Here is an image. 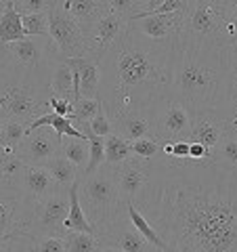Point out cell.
Masks as SVG:
<instances>
[{"mask_svg": "<svg viewBox=\"0 0 237 252\" xmlns=\"http://www.w3.org/2000/svg\"><path fill=\"white\" fill-rule=\"evenodd\" d=\"M114 177L122 202H134L149 181V166L145 162H139L137 158H132L120 166H114Z\"/></svg>", "mask_w": 237, "mask_h": 252, "instance_id": "e0dca14e", "label": "cell"}, {"mask_svg": "<svg viewBox=\"0 0 237 252\" xmlns=\"http://www.w3.org/2000/svg\"><path fill=\"white\" fill-rule=\"evenodd\" d=\"M112 120V128L118 137L128 143L145 137H153V114L149 112H132V114H107Z\"/></svg>", "mask_w": 237, "mask_h": 252, "instance_id": "ac0fdd59", "label": "cell"}, {"mask_svg": "<svg viewBox=\"0 0 237 252\" xmlns=\"http://www.w3.org/2000/svg\"><path fill=\"white\" fill-rule=\"evenodd\" d=\"M225 4H227V11L231 13V17L237 21V0H225Z\"/></svg>", "mask_w": 237, "mask_h": 252, "instance_id": "f6af8a7d", "label": "cell"}, {"mask_svg": "<svg viewBox=\"0 0 237 252\" xmlns=\"http://www.w3.org/2000/svg\"><path fill=\"white\" fill-rule=\"evenodd\" d=\"M153 139L160 145L185 141L191 130V114L175 99H166L153 112Z\"/></svg>", "mask_w": 237, "mask_h": 252, "instance_id": "8fae6325", "label": "cell"}, {"mask_svg": "<svg viewBox=\"0 0 237 252\" xmlns=\"http://www.w3.org/2000/svg\"><path fill=\"white\" fill-rule=\"evenodd\" d=\"M97 238L101 240V244H103L105 248H116L120 252H160L134 229V225L130 223L126 210L120 212L103 229H99Z\"/></svg>", "mask_w": 237, "mask_h": 252, "instance_id": "4fadbf2b", "label": "cell"}, {"mask_svg": "<svg viewBox=\"0 0 237 252\" xmlns=\"http://www.w3.org/2000/svg\"><path fill=\"white\" fill-rule=\"evenodd\" d=\"M178 36L233 51L237 49V21L227 11L225 0H189Z\"/></svg>", "mask_w": 237, "mask_h": 252, "instance_id": "5b68a950", "label": "cell"}, {"mask_svg": "<svg viewBox=\"0 0 237 252\" xmlns=\"http://www.w3.org/2000/svg\"><path fill=\"white\" fill-rule=\"evenodd\" d=\"M160 143L153 139V137H145V139H139V141H132L130 149H132V156L137 158L139 162H153L157 156H160Z\"/></svg>", "mask_w": 237, "mask_h": 252, "instance_id": "d590c367", "label": "cell"}, {"mask_svg": "<svg viewBox=\"0 0 237 252\" xmlns=\"http://www.w3.org/2000/svg\"><path fill=\"white\" fill-rule=\"evenodd\" d=\"M105 143V164L109 166H120V164L132 160V149H130V143L122 137H118L116 132H112L109 137L103 139Z\"/></svg>", "mask_w": 237, "mask_h": 252, "instance_id": "f1b7e54d", "label": "cell"}, {"mask_svg": "<svg viewBox=\"0 0 237 252\" xmlns=\"http://www.w3.org/2000/svg\"><path fill=\"white\" fill-rule=\"evenodd\" d=\"M86 139H89L90 156H89V164H86V168H84V172L80 175V179L92 175V172H97V170L105 164V143H103V139H101V137H94L92 132H89V135H86Z\"/></svg>", "mask_w": 237, "mask_h": 252, "instance_id": "836d02e7", "label": "cell"}, {"mask_svg": "<svg viewBox=\"0 0 237 252\" xmlns=\"http://www.w3.org/2000/svg\"><path fill=\"white\" fill-rule=\"evenodd\" d=\"M11 0H0V17H2V13L6 11V6H9Z\"/></svg>", "mask_w": 237, "mask_h": 252, "instance_id": "bcb514c9", "label": "cell"}, {"mask_svg": "<svg viewBox=\"0 0 237 252\" xmlns=\"http://www.w3.org/2000/svg\"><path fill=\"white\" fill-rule=\"evenodd\" d=\"M175 42L149 40L130 28L99 59V101L107 114H153L170 99Z\"/></svg>", "mask_w": 237, "mask_h": 252, "instance_id": "7a4b0ae2", "label": "cell"}, {"mask_svg": "<svg viewBox=\"0 0 237 252\" xmlns=\"http://www.w3.org/2000/svg\"><path fill=\"white\" fill-rule=\"evenodd\" d=\"M78 181L69 187V212H67V219H65V231H80V233H90V235H97L94 227L89 223L84 210H82V204H80V195H78Z\"/></svg>", "mask_w": 237, "mask_h": 252, "instance_id": "603a6c76", "label": "cell"}, {"mask_svg": "<svg viewBox=\"0 0 237 252\" xmlns=\"http://www.w3.org/2000/svg\"><path fill=\"white\" fill-rule=\"evenodd\" d=\"M231 124H229L218 112H195L191 114V130H189L187 141L200 143L214 152L218 141L229 132Z\"/></svg>", "mask_w": 237, "mask_h": 252, "instance_id": "2e32d148", "label": "cell"}, {"mask_svg": "<svg viewBox=\"0 0 237 252\" xmlns=\"http://www.w3.org/2000/svg\"><path fill=\"white\" fill-rule=\"evenodd\" d=\"M51 76L30 72L9 63L0 72V120H15L30 126L36 118L49 114Z\"/></svg>", "mask_w": 237, "mask_h": 252, "instance_id": "277c9868", "label": "cell"}, {"mask_svg": "<svg viewBox=\"0 0 237 252\" xmlns=\"http://www.w3.org/2000/svg\"><path fill=\"white\" fill-rule=\"evenodd\" d=\"M214 162L237 170V126H231L229 132H225V137L218 141V145L214 147Z\"/></svg>", "mask_w": 237, "mask_h": 252, "instance_id": "4316f807", "label": "cell"}, {"mask_svg": "<svg viewBox=\"0 0 237 252\" xmlns=\"http://www.w3.org/2000/svg\"><path fill=\"white\" fill-rule=\"evenodd\" d=\"M132 204L168 252H237V170L157 156Z\"/></svg>", "mask_w": 237, "mask_h": 252, "instance_id": "6da1fadb", "label": "cell"}, {"mask_svg": "<svg viewBox=\"0 0 237 252\" xmlns=\"http://www.w3.org/2000/svg\"><path fill=\"white\" fill-rule=\"evenodd\" d=\"M19 189L34 204L46 200L55 191H59L57 183L53 181V177L49 175V170H46L44 166H26V170H23V177H21Z\"/></svg>", "mask_w": 237, "mask_h": 252, "instance_id": "d6986e66", "label": "cell"}, {"mask_svg": "<svg viewBox=\"0 0 237 252\" xmlns=\"http://www.w3.org/2000/svg\"><path fill=\"white\" fill-rule=\"evenodd\" d=\"M126 215H128V219H130V223L134 225V229H137L143 238L151 244L153 248H157L160 252H168V246L164 244V240L160 238V235L155 233V229L151 225H149V220L141 215V212L137 210V206H134L132 202H126Z\"/></svg>", "mask_w": 237, "mask_h": 252, "instance_id": "83f0119b", "label": "cell"}, {"mask_svg": "<svg viewBox=\"0 0 237 252\" xmlns=\"http://www.w3.org/2000/svg\"><path fill=\"white\" fill-rule=\"evenodd\" d=\"M51 94L74 103V72L65 61H57L51 72Z\"/></svg>", "mask_w": 237, "mask_h": 252, "instance_id": "cb8c5ba5", "label": "cell"}, {"mask_svg": "<svg viewBox=\"0 0 237 252\" xmlns=\"http://www.w3.org/2000/svg\"><path fill=\"white\" fill-rule=\"evenodd\" d=\"M185 11L166 13V15H147L128 23L132 32H137L149 40H177L183 28Z\"/></svg>", "mask_w": 237, "mask_h": 252, "instance_id": "9a60e30c", "label": "cell"}, {"mask_svg": "<svg viewBox=\"0 0 237 252\" xmlns=\"http://www.w3.org/2000/svg\"><path fill=\"white\" fill-rule=\"evenodd\" d=\"M53 0H13V9L19 15H31V13H46L51 9Z\"/></svg>", "mask_w": 237, "mask_h": 252, "instance_id": "f35d334b", "label": "cell"}, {"mask_svg": "<svg viewBox=\"0 0 237 252\" xmlns=\"http://www.w3.org/2000/svg\"><path fill=\"white\" fill-rule=\"evenodd\" d=\"M31 252H67L63 238H31Z\"/></svg>", "mask_w": 237, "mask_h": 252, "instance_id": "74e56055", "label": "cell"}, {"mask_svg": "<svg viewBox=\"0 0 237 252\" xmlns=\"http://www.w3.org/2000/svg\"><path fill=\"white\" fill-rule=\"evenodd\" d=\"M46 19H49V36L59 53L61 61L86 57L84 30L61 6V0H53L51 2V9L46 11Z\"/></svg>", "mask_w": 237, "mask_h": 252, "instance_id": "52a82bcc", "label": "cell"}, {"mask_svg": "<svg viewBox=\"0 0 237 252\" xmlns=\"http://www.w3.org/2000/svg\"><path fill=\"white\" fill-rule=\"evenodd\" d=\"M229 72H231V82H233L231 93H237V49L229 51Z\"/></svg>", "mask_w": 237, "mask_h": 252, "instance_id": "b9f144b4", "label": "cell"}, {"mask_svg": "<svg viewBox=\"0 0 237 252\" xmlns=\"http://www.w3.org/2000/svg\"><path fill=\"white\" fill-rule=\"evenodd\" d=\"M11 63V57H9V53H6L2 46H0V72H2V69L6 67Z\"/></svg>", "mask_w": 237, "mask_h": 252, "instance_id": "ee69618b", "label": "cell"}, {"mask_svg": "<svg viewBox=\"0 0 237 252\" xmlns=\"http://www.w3.org/2000/svg\"><path fill=\"white\" fill-rule=\"evenodd\" d=\"M63 240H65L67 252H101V250L105 248L97 235H90V233L65 231Z\"/></svg>", "mask_w": 237, "mask_h": 252, "instance_id": "4dcf8cb0", "label": "cell"}, {"mask_svg": "<svg viewBox=\"0 0 237 252\" xmlns=\"http://www.w3.org/2000/svg\"><path fill=\"white\" fill-rule=\"evenodd\" d=\"M90 132H92L94 137H101V139H105V137H109V135L114 132L112 120H109L105 107H101L99 112H97V116L92 118V122H90Z\"/></svg>", "mask_w": 237, "mask_h": 252, "instance_id": "ab89813d", "label": "cell"}, {"mask_svg": "<svg viewBox=\"0 0 237 252\" xmlns=\"http://www.w3.org/2000/svg\"><path fill=\"white\" fill-rule=\"evenodd\" d=\"M82 30H84L86 57H94L99 61L109 46H112L118 38L128 30V21L122 19L120 15L112 13L109 6H107V11L101 15L99 19H94L90 26H86Z\"/></svg>", "mask_w": 237, "mask_h": 252, "instance_id": "7c38bea8", "label": "cell"}, {"mask_svg": "<svg viewBox=\"0 0 237 252\" xmlns=\"http://www.w3.org/2000/svg\"><path fill=\"white\" fill-rule=\"evenodd\" d=\"M101 252H120V250H116V248H103Z\"/></svg>", "mask_w": 237, "mask_h": 252, "instance_id": "7dc6e473", "label": "cell"}, {"mask_svg": "<svg viewBox=\"0 0 237 252\" xmlns=\"http://www.w3.org/2000/svg\"><path fill=\"white\" fill-rule=\"evenodd\" d=\"M61 149V137L51 126L40 128H28V135L17 147V154L28 166H44L46 162L55 158Z\"/></svg>", "mask_w": 237, "mask_h": 252, "instance_id": "5bb4252c", "label": "cell"}, {"mask_svg": "<svg viewBox=\"0 0 237 252\" xmlns=\"http://www.w3.org/2000/svg\"><path fill=\"white\" fill-rule=\"evenodd\" d=\"M44 168L49 170V175L53 177V181L57 183L59 189H63V191H69V187H72L76 181L80 179V172H78V168L67 160L65 156H61V152L55 158H51V160L44 164Z\"/></svg>", "mask_w": 237, "mask_h": 252, "instance_id": "7402d4cb", "label": "cell"}, {"mask_svg": "<svg viewBox=\"0 0 237 252\" xmlns=\"http://www.w3.org/2000/svg\"><path fill=\"white\" fill-rule=\"evenodd\" d=\"M26 38V32L21 26V15L13 9V0L6 6V11L0 17V46H6L11 42H19Z\"/></svg>", "mask_w": 237, "mask_h": 252, "instance_id": "d4e9b609", "label": "cell"}, {"mask_svg": "<svg viewBox=\"0 0 237 252\" xmlns=\"http://www.w3.org/2000/svg\"><path fill=\"white\" fill-rule=\"evenodd\" d=\"M34 206L21 189H9L0 185V238L26 233L34 219Z\"/></svg>", "mask_w": 237, "mask_h": 252, "instance_id": "30bf717a", "label": "cell"}, {"mask_svg": "<svg viewBox=\"0 0 237 252\" xmlns=\"http://www.w3.org/2000/svg\"><path fill=\"white\" fill-rule=\"evenodd\" d=\"M61 156H65L69 162L78 168V172H84L86 164H89V156H90V147H89V139H76V137H63L61 139Z\"/></svg>", "mask_w": 237, "mask_h": 252, "instance_id": "484cf974", "label": "cell"}, {"mask_svg": "<svg viewBox=\"0 0 237 252\" xmlns=\"http://www.w3.org/2000/svg\"><path fill=\"white\" fill-rule=\"evenodd\" d=\"M0 252H31V238L28 233L0 238Z\"/></svg>", "mask_w": 237, "mask_h": 252, "instance_id": "8d00e7d4", "label": "cell"}, {"mask_svg": "<svg viewBox=\"0 0 237 252\" xmlns=\"http://www.w3.org/2000/svg\"><path fill=\"white\" fill-rule=\"evenodd\" d=\"M65 63L80 76V97L78 99H99V61L94 57L65 59Z\"/></svg>", "mask_w": 237, "mask_h": 252, "instance_id": "ffe728a7", "label": "cell"}, {"mask_svg": "<svg viewBox=\"0 0 237 252\" xmlns=\"http://www.w3.org/2000/svg\"><path fill=\"white\" fill-rule=\"evenodd\" d=\"M101 107H103V103H101L99 99H76L72 105V114H69L72 126L76 130H80L82 126L90 124Z\"/></svg>", "mask_w": 237, "mask_h": 252, "instance_id": "f546056e", "label": "cell"}, {"mask_svg": "<svg viewBox=\"0 0 237 252\" xmlns=\"http://www.w3.org/2000/svg\"><path fill=\"white\" fill-rule=\"evenodd\" d=\"M72 105H74L72 101L55 97V94H51V99H49V109L53 114L61 116V118H69V114H72Z\"/></svg>", "mask_w": 237, "mask_h": 252, "instance_id": "60d3db41", "label": "cell"}, {"mask_svg": "<svg viewBox=\"0 0 237 252\" xmlns=\"http://www.w3.org/2000/svg\"><path fill=\"white\" fill-rule=\"evenodd\" d=\"M28 135V126L15 120H6L0 126V145L11 149V152H17L19 143L23 141V137Z\"/></svg>", "mask_w": 237, "mask_h": 252, "instance_id": "d6a6232c", "label": "cell"}, {"mask_svg": "<svg viewBox=\"0 0 237 252\" xmlns=\"http://www.w3.org/2000/svg\"><path fill=\"white\" fill-rule=\"evenodd\" d=\"M9 53L13 63H17L19 67H26L30 72H40L49 74L53 72V65L59 61V53L55 49V44L49 38H23L19 42H11L2 46Z\"/></svg>", "mask_w": 237, "mask_h": 252, "instance_id": "9c48e42d", "label": "cell"}, {"mask_svg": "<svg viewBox=\"0 0 237 252\" xmlns=\"http://www.w3.org/2000/svg\"><path fill=\"white\" fill-rule=\"evenodd\" d=\"M69 212V195L67 191H55L46 200L34 206V219L28 227L30 238H63L65 235V219Z\"/></svg>", "mask_w": 237, "mask_h": 252, "instance_id": "ba28073f", "label": "cell"}, {"mask_svg": "<svg viewBox=\"0 0 237 252\" xmlns=\"http://www.w3.org/2000/svg\"><path fill=\"white\" fill-rule=\"evenodd\" d=\"M13 154H15V152H11V149H6V147L0 145V170H2V166L6 164V160H9Z\"/></svg>", "mask_w": 237, "mask_h": 252, "instance_id": "7bdbcfd3", "label": "cell"}, {"mask_svg": "<svg viewBox=\"0 0 237 252\" xmlns=\"http://www.w3.org/2000/svg\"><path fill=\"white\" fill-rule=\"evenodd\" d=\"M78 195L89 223L94 227V231L103 229L112 220L126 210V202H122L118 193L114 166L103 164L97 172L89 177L78 179Z\"/></svg>", "mask_w": 237, "mask_h": 252, "instance_id": "8992f818", "label": "cell"}, {"mask_svg": "<svg viewBox=\"0 0 237 252\" xmlns=\"http://www.w3.org/2000/svg\"><path fill=\"white\" fill-rule=\"evenodd\" d=\"M229 51L214 42L178 36L175 42V76L170 99L195 112H218L231 97Z\"/></svg>", "mask_w": 237, "mask_h": 252, "instance_id": "3957f363", "label": "cell"}, {"mask_svg": "<svg viewBox=\"0 0 237 252\" xmlns=\"http://www.w3.org/2000/svg\"><path fill=\"white\" fill-rule=\"evenodd\" d=\"M28 164L21 160L17 154H13L6 164L0 170V185L2 187H9V189H19L21 185V177H23V170H26Z\"/></svg>", "mask_w": 237, "mask_h": 252, "instance_id": "1f68e13d", "label": "cell"}, {"mask_svg": "<svg viewBox=\"0 0 237 252\" xmlns=\"http://www.w3.org/2000/svg\"><path fill=\"white\" fill-rule=\"evenodd\" d=\"M21 26L28 38H49V19H46V13L21 15Z\"/></svg>", "mask_w": 237, "mask_h": 252, "instance_id": "e575fe53", "label": "cell"}, {"mask_svg": "<svg viewBox=\"0 0 237 252\" xmlns=\"http://www.w3.org/2000/svg\"><path fill=\"white\" fill-rule=\"evenodd\" d=\"M61 6L86 28L107 11V0H61Z\"/></svg>", "mask_w": 237, "mask_h": 252, "instance_id": "44dd1931", "label": "cell"}, {"mask_svg": "<svg viewBox=\"0 0 237 252\" xmlns=\"http://www.w3.org/2000/svg\"><path fill=\"white\" fill-rule=\"evenodd\" d=\"M0 126H2V120H0Z\"/></svg>", "mask_w": 237, "mask_h": 252, "instance_id": "c3c4849f", "label": "cell"}]
</instances>
